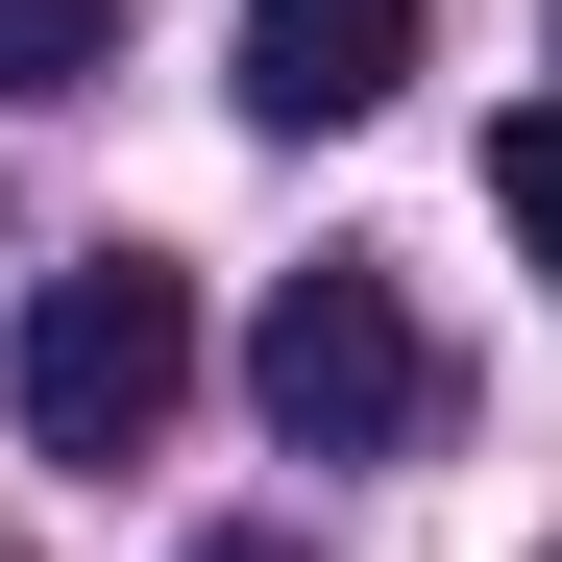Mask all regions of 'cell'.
<instances>
[{"label": "cell", "instance_id": "obj_1", "mask_svg": "<svg viewBox=\"0 0 562 562\" xmlns=\"http://www.w3.org/2000/svg\"><path fill=\"white\" fill-rule=\"evenodd\" d=\"M171 392H196V269L99 245V269H49V294H25V440H49V464H147Z\"/></svg>", "mask_w": 562, "mask_h": 562}, {"label": "cell", "instance_id": "obj_2", "mask_svg": "<svg viewBox=\"0 0 562 562\" xmlns=\"http://www.w3.org/2000/svg\"><path fill=\"white\" fill-rule=\"evenodd\" d=\"M245 392H269V440H294V464H367V440L440 416V342H416L392 269H294V294L245 318Z\"/></svg>", "mask_w": 562, "mask_h": 562}, {"label": "cell", "instance_id": "obj_3", "mask_svg": "<svg viewBox=\"0 0 562 562\" xmlns=\"http://www.w3.org/2000/svg\"><path fill=\"white\" fill-rule=\"evenodd\" d=\"M392 74H416V0H245V123H367V99H392Z\"/></svg>", "mask_w": 562, "mask_h": 562}, {"label": "cell", "instance_id": "obj_4", "mask_svg": "<svg viewBox=\"0 0 562 562\" xmlns=\"http://www.w3.org/2000/svg\"><path fill=\"white\" fill-rule=\"evenodd\" d=\"M99 49H123V0H0V99H74Z\"/></svg>", "mask_w": 562, "mask_h": 562}, {"label": "cell", "instance_id": "obj_5", "mask_svg": "<svg viewBox=\"0 0 562 562\" xmlns=\"http://www.w3.org/2000/svg\"><path fill=\"white\" fill-rule=\"evenodd\" d=\"M490 221H514V245L562 269V99H538V123H490Z\"/></svg>", "mask_w": 562, "mask_h": 562}, {"label": "cell", "instance_id": "obj_6", "mask_svg": "<svg viewBox=\"0 0 562 562\" xmlns=\"http://www.w3.org/2000/svg\"><path fill=\"white\" fill-rule=\"evenodd\" d=\"M196 562H294V538H196Z\"/></svg>", "mask_w": 562, "mask_h": 562}, {"label": "cell", "instance_id": "obj_7", "mask_svg": "<svg viewBox=\"0 0 562 562\" xmlns=\"http://www.w3.org/2000/svg\"><path fill=\"white\" fill-rule=\"evenodd\" d=\"M0 562H25V538H0Z\"/></svg>", "mask_w": 562, "mask_h": 562}]
</instances>
